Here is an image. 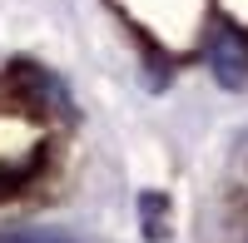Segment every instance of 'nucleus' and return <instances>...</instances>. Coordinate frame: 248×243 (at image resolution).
<instances>
[{"label":"nucleus","mask_w":248,"mask_h":243,"mask_svg":"<svg viewBox=\"0 0 248 243\" xmlns=\"http://www.w3.org/2000/svg\"><path fill=\"white\" fill-rule=\"evenodd\" d=\"M139 213H144V238H164V224H169V204H164V194H144L139 198Z\"/></svg>","instance_id":"2"},{"label":"nucleus","mask_w":248,"mask_h":243,"mask_svg":"<svg viewBox=\"0 0 248 243\" xmlns=\"http://www.w3.org/2000/svg\"><path fill=\"white\" fill-rule=\"evenodd\" d=\"M0 243H75L55 228H15V233H0Z\"/></svg>","instance_id":"3"},{"label":"nucleus","mask_w":248,"mask_h":243,"mask_svg":"<svg viewBox=\"0 0 248 243\" xmlns=\"http://www.w3.org/2000/svg\"><path fill=\"white\" fill-rule=\"evenodd\" d=\"M209 65H214V79L223 90L248 85V40H243V30H233V25L209 30Z\"/></svg>","instance_id":"1"}]
</instances>
